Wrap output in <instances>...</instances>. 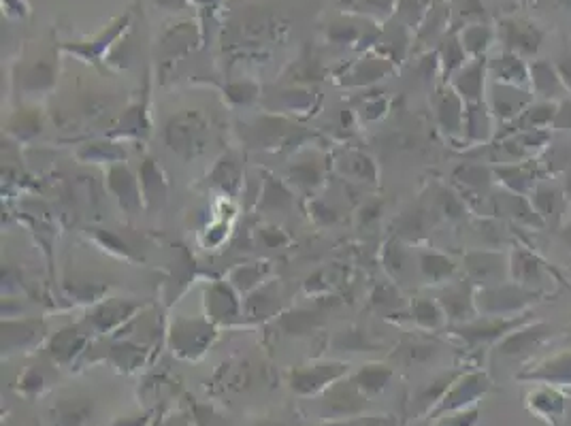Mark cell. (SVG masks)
Wrapping results in <instances>:
<instances>
[{
    "instance_id": "obj_1",
    "label": "cell",
    "mask_w": 571,
    "mask_h": 426,
    "mask_svg": "<svg viewBox=\"0 0 571 426\" xmlns=\"http://www.w3.org/2000/svg\"><path fill=\"white\" fill-rule=\"evenodd\" d=\"M218 339V326L205 316H175L167 329V346L182 360H199Z\"/></svg>"
},
{
    "instance_id": "obj_2",
    "label": "cell",
    "mask_w": 571,
    "mask_h": 426,
    "mask_svg": "<svg viewBox=\"0 0 571 426\" xmlns=\"http://www.w3.org/2000/svg\"><path fill=\"white\" fill-rule=\"evenodd\" d=\"M211 141V126L199 111H179L165 124V143L182 160L199 158Z\"/></svg>"
},
{
    "instance_id": "obj_3",
    "label": "cell",
    "mask_w": 571,
    "mask_h": 426,
    "mask_svg": "<svg viewBox=\"0 0 571 426\" xmlns=\"http://www.w3.org/2000/svg\"><path fill=\"white\" fill-rule=\"evenodd\" d=\"M537 297L533 290L522 288L520 284H497L488 288H476L478 314L486 318H514L522 309Z\"/></svg>"
},
{
    "instance_id": "obj_4",
    "label": "cell",
    "mask_w": 571,
    "mask_h": 426,
    "mask_svg": "<svg viewBox=\"0 0 571 426\" xmlns=\"http://www.w3.org/2000/svg\"><path fill=\"white\" fill-rule=\"evenodd\" d=\"M488 390H491V378H488L486 373L471 371V373L459 375V378H456L446 390L442 401L431 409L427 420L465 412V409H471L473 405H476V401L482 399Z\"/></svg>"
},
{
    "instance_id": "obj_5",
    "label": "cell",
    "mask_w": 571,
    "mask_h": 426,
    "mask_svg": "<svg viewBox=\"0 0 571 426\" xmlns=\"http://www.w3.org/2000/svg\"><path fill=\"white\" fill-rule=\"evenodd\" d=\"M348 363H339V360H322V363H309L299 365L290 371V388L301 397H314L320 392H326L337 382H341L348 375Z\"/></svg>"
},
{
    "instance_id": "obj_6",
    "label": "cell",
    "mask_w": 571,
    "mask_h": 426,
    "mask_svg": "<svg viewBox=\"0 0 571 426\" xmlns=\"http://www.w3.org/2000/svg\"><path fill=\"white\" fill-rule=\"evenodd\" d=\"M205 318L214 322L218 329L233 326L243 320V299L228 280L211 282L203 292Z\"/></svg>"
},
{
    "instance_id": "obj_7",
    "label": "cell",
    "mask_w": 571,
    "mask_h": 426,
    "mask_svg": "<svg viewBox=\"0 0 571 426\" xmlns=\"http://www.w3.org/2000/svg\"><path fill=\"white\" fill-rule=\"evenodd\" d=\"M465 280H469L476 288L497 286L510 280V258L503 252H469L463 258Z\"/></svg>"
},
{
    "instance_id": "obj_8",
    "label": "cell",
    "mask_w": 571,
    "mask_h": 426,
    "mask_svg": "<svg viewBox=\"0 0 571 426\" xmlns=\"http://www.w3.org/2000/svg\"><path fill=\"white\" fill-rule=\"evenodd\" d=\"M141 307V303L130 299H107L94 305L84 324L92 333H120L139 316Z\"/></svg>"
},
{
    "instance_id": "obj_9",
    "label": "cell",
    "mask_w": 571,
    "mask_h": 426,
    "mask_svg": "<svg viewBox=\"0 0 571 426\" xmlns=\"http://www.w3.org/2000/svg\"><path fill=\"white\" fill-rule=\"evenodd\" d=\"M525 322L522 316H514V318H486L480 316L471 322L465 324H454L452 326V333L454 337L463 339L467 346L471 348H478L482 343H491L497 339H503L505 335H510L512 331H516L518 326Z\"/></svg>"
},
{
    "instance_id": "obj_10",
    "label": "cell",
    "mask_w": 571,
    "mask_h": 426,
    "mask_svg": "<svg viewBox=\"0 0 571 426\" xmlns=\"http://www.w3.org/2000/svg\"><path fill=\"white\" fill-rule=\"evenodd\" d=\"M439 305H442L448 322L452 324H465L480 318L476 307V286L469 280L450 282L446 288H442L437 297Z\"/></svg>"
},
{
    "instance_id": "obj_11",
    "label": "cell",
    "mask_w": 571,
    "mask_h": 426,
    "mask_svg": "<svg viewBox=\"0 0 571 426\" xmlns=\"http://www.w3.org/2000/svg\"><path fill=\"white\" fill-rule=\"evenodd\" d=\"M105 184L109 194L113 199L118 201L120 209L126 213H139L143 209V196H141V184H139V175L133 173L126 162H120V165H111L107 167L105 173Z\"/></svg>"
},
{
    "instance_id": "obj_12",
    "label": "cell",
    "mask_w": 571,
    "mask_h": 426,
    "mask_svg": "<svg viewBox=\"0 0 571 426\" xmlns=\"http://www.w3.org/2000/svg\"><path fill=\"white\" fill-rule=\"evenodd\" d=\"M331 167L337 175L358 184H378V165L375 160L356 147H341L333 154Z\"/></svg>"
},
{
    "instance_id": "obj_13",
    "label": "cell",
    "mask_w": 571,
    "mask_h": 426,
    "mask_svg": "<svg viewBox=\"0 0 571 426\" xmlns=\"http://www.w3.org/2000/svg\"><path fill=\"white\" fill-rule=\"evenodd\" d=\"M365 401L367 395L354 384V380H341L324 392L322 409L324 414H329L331 418L344 420V418H354L358 412H363Z\"/></svg>"
},
{
    "instance_id": "obj_14",
    "label": "cell",
    "mask_w": 571,
    "mask_h": 426,
    "mask_svg": "<svg viewBox=\"0 0 571 426\" xmlns=\"http://www.w3.org/2000/svg\"><path fill=\"white\" fill-rule=\"evenodd\" d=\"M486 103L491 107L497 122L512 124L522 111L533 105V94H529L527 90H520V86L499 84L497 81Z\"/></svg>"
},
{
    "instance_id": "obj_15",
    "label": "cell",
    "mask_w": 571,
    "mask_h": 426,
    "mask_svg": "<svg viewBox=\"0 0 571 426\" xmlns=\"http://www.w3.org/2000/svg\"><path fill=\"white\" fill-rule=\"evenodd\" d=\"M139 184L143 196V209L145 211H160L169 201L171 184L167 173L154 158H145L139 167Z\"/></svg>"
},
{
    "instance_id": "obj_16",
    "label": "cell",
    "mask_w": 571,
    "mask_h": 426,
    "mask_svg": "<svg viewBox=\"0 0 571 426\" xmlns=\"http://www.w3.org/2000/svg\"><path fill=\"white\" fill-rule=\"evenodd\" d=\"M518 380L533 382L540 386H552L559 390H571V352L554 354L542 360L540 365H535V369L522 371L518 375Z\"/></svg>"
},
{
    "instance_id": "obj_17",
    "label": "cell",
    "mask_w": 571,
    "mask_h": 426,
    "mask_svg": "<svg viewBox=\"0 0 571 426\" xmlns=\"http://www.w3.org/2000/svg\"><path fill=\"white\" fill-rule=\"evenodd\" d=\"M256 205L263 213H288L295 207V190L284 179L263 171L258 179Z\"/></svg>"
},
{
    "instance_id": "obj_18",
    "label": "cell",
    "mask_w": 571,
    "mask_h": 426,
    "mask_svg": "<svg viewBox=\"0 0 571 426\" xmlns=\"http://www.w3.org/2000/svg\"><path fill=\"white\" fill-rule=\"evenodd\" d=\"M45 322L43 320H3V350L5 354L26 352L39 346L45 339Z\"/></svg>"
},
{
    "instance_id": "obj_19",
    "label": "cell",
    "mask_w": 571,
    "mask_h": 426,
    "mask_svg": "<svg viewBox=\"0 0 571 426\" xmlns=\"http://www.w3.org/2000/svg\"><path fill=\"white\" fill-rule=\"evenodd\" d=\"M207 184L211 190H216L224 199H235V196L241 192L243 188V167L241 160L235 152H226L222 154L216 165L211 167L209 175H207Z\"/></svg>"
},
{
    "instance_id": "obj_20",
    "label": "cell",
    "mask_w": 571,
    "mask_h": 426,
    "mask_svg": "<svg viewBox=\"0 0 571 426\" xmlns=\"http://www.w3.org/2000/svg\"><path fill=\"white\" fill-rule=\"evenodd\" d=\"M382 262L390 280L395 284L412 280L414 273H418V252L410 250V245H405L401 239H390L384 245Z\"/></svg>"
},
{
    "instance_id": "obj_21",
    "label": "cell",
    "mask_w": 571,
    "mask_h": 426,
    "mask_svg": "<svg viewBox=\"0 0 571 426\" xmlns=\"http://www.w3.org/2000/svg\"><path fill=\"white\" fill-rule=\"evenodd\" d=\"M527 407L535 416L544 418L550 426H559L567 412V395L559 388L537 386L527 395Z\"/></svg>"
},
{
    "instance_id": "obj_22",
    "label": "cell",
    "mask_w": 571,
    "mask_h": 426,
    "mask_svg": "<svg viewBox=\"0 0 571 426\" xmlns=\"http://www.w3.org/2000/svg\"><path fill=\"white\" fill-rule=\"evenodd\" d=\"M280 286L269 280L243 299V318L252 322H265L280 314Z\"/></svg>"
},
{
    "instance_id": "obj_23",
    "label": "cell",
    "mask_w": 571,
    "mask_h": 426,
    "mask_svg": "<svg viewBox=\"0 0 571 426\" xmlns=\"http://www.w3.org/2000/svg\"><path fill=\"white\" fill-rule=\"evenodd\" d=\"M465 109H467V103L452 86L439 92V96L435 98V113H437V122L439 126H442L446 135L450 137L463 135Z\"/></svg>"
},
{
    "instance_id": "obj_24",
    "label": "cell",
    "mask_w": 571,
    "mask_h": 426,
    "mask_svg": "<svg viewBox=\"0 0 571 426\" xmlns=\"http://www.w3.org/2000/svg\"><path fill=\"white\" fill-rule=\"evenodd\" d=\"M90 329L86 326H67V329H62L58 331L52 339H50V356L56 360V363L60 365H69L73 363V360L79 356V354H84L86 348H88V337Z\"/></svg>"
},
{
    "instance_id": "obj_25",
    "label": "cell",
    "mask_w": 571,
    "mask_h": 426,
    "mask_svg": "<svg viewBox=\"0 0 571 426\" xmlns=\"http://www.w3.org/2000/svg\"><path fill=\"white\" fill-rule=\"evenodd\" d=\"M393 71H395L393 60H386V58L358 60L356 64H352V67L348 69V73H344V77H341V86H346V88H369L373 84H378L380 79L388 77Z\"/></svg>"
},
{
    "instance_id": "obj_26",
    "label": "cell",
    "mask_w": 571,
    "mask_h": 426,
    "mask_svg": "<svg viewBox=\"0 0 571 426\" xmlns=\"http://www.w3.org/2000/svg\"><path fill=\"white\" fill-rule=\"evenodd\" d=\"M326 171H329V165H324L322 160L301 158L288 167V182L292 188L314 194L324 186Z\"/></svg>"
},
{
    "instance_id": "obj_27",
    "label": "cell",
    "mask_w": 571,
    "mask_h": 426,
    "mask_svg": "<svg viewBox=\"0 0 571 426\" xmlns=\"http://www.w3.org/2000/svg\"><path fill=\"white\" fill-rule=\"evenodd\" d=\"M495 116L491 107L484 101L478 103H467L465 109V124H463V135L469 143H486L491 141L495 133Z\"/></svg>"
},
{
    "instance_id": "obj_28",
    "label": "cell",
    "mask_w": 571,
    "mask_h": 426,
    "mask_svg": "<svg viewBox=\"0 0 571 426\" xmlns=\"http://www.w3.org/2000/svg\"><path fill=\"white\" fill-rule=\"evenodd\" d=\"M510 277L522 288L533 290V288H540L546 284L544 282L546 267L535 254L525 252V250H516L510 260Z\"/></svg>"
},
{
    "instance_id": "obj_29",
    "label": "cell",
    "mask_w": 571,
    "mask_h": 426,
    "mask_svg": "<svg viewBox=\"0 0 571 426\" xmlns=\"http://www.w3.org/2000/svg\"><path fill=\"white\" fill-rule=\"evenodd\" d=\"M456 273V262L442 252L418 250V275L427 284H450Z\"/></svg>"
},
{
    "instance_id": "obj_30",
    "label": "cell",
    "mask_w": 571,
    "mask_h": 426,
    "mask_svg": "<svg viewBox=\"0 0 571 426\" xmlns=\"http://www.w3.org/2000/svg\"><path fill=\"white\" fill-rule=\"evenodd\" d=\"M550 335L548 324H535L529 329L522 331H512L510 335H505L503 341L499 343V354L503 356H522L529 354L533 348L540 346V343Z\"/></svg>"
},
{
    "instance_id": "obj_31",
    "label": "cell",
    "mask_w": 571,
    "mask_h": 426,
    "mask_svg": "<svg viewBox=\"0 0 571 426\" xmlns=\"http://www.w3.org/2000/svg\"><path fill=\"white\" fill-rule=\"evenodd\" d=\"M194 277V260L190 258V254L184 250V245H177L175 250V265L171 267L169 280L165 284V297H167V305L175 303L179 294H184L192 282Z\"/></svg>"
},
{
    "instance_id": "obj_32",
    "label": "cell",
    "mask_w": 571,
    "mask_h": 426,
    "mask_svg": "<svg viewBox=\"0 0 571 426\" xmlns=\"http://www.w3.org/2000/svg\"><path fill=\"white\" fill-rule=\"evenodd\" d=\"M548 133L544 128L540 130H520V133L512 135V137H505L501 147L503 152L508 154L510 158L516 160H527L533 158V154H537L542 150V147L548 143Z\"/></svg>"
},
{
    "instance_id": "obj_33",
    "label": "cell",
    "mask_w": 571,
    "mask_h": 426,
    "mask_svg": "<svg viewBox=\"0 0 571 426\" xmlns=\"http://www.w3.org/2000/svg\"><path fill=\"white\" fill-rule=\"evenodd\" d=\"M271 265L269 262H246V265H237L228 273L226 280L233 284L239 294H250L256 288L269 282Z\"/></svg>"
},
{
    "instance_id": "obj_34",
    "label": "cell",
    "mask_w": 571,
    "mask_h": 426,
    "mask_svg": "<svg viewBox=\"0 0 571 426\" xmlns=\"http://www.w3.org/2000/svg\"><path fill=\"white\" fill-rule=\"evenodd\" d=\"M369 301H371V307L378 311L380 316H397V314L410 316V301L403 297V292L399 290L395 282L375 286Z\"/></svg>"
},
{
    "instance_id": "obj_35",
    "label": "cell",
    "mask_w": 571,
    "mask_h": 426,
    "mask_svg": "<svg viewBox=\"0 0 571 426\" xmlns=\"http://www.w3.org/2000/svg\"><path fill=\"white\" fill-rule=\"evenodd\" d=\"M77 160L86 162V165H120L126 162V150L120 143L113 141H92L81 145L77 150Z\"/></svg>"
},
{
    "instance_id": "obj_36",
    "label": "cell",
    "mask_w": 571,
    "mask_h": 426,
    "mask_svg": "<svg viewBox=\"0 0 571 426\" xmlns=\"http://www.w3.org/2000/svg\"><path fill=\"white\" fill-rule=\"evenodd\" d=\"M410 316L422 331H439L444 329L448 322L442 305H439V301L431 299H414L410 303Z\"/></svg>"
},
{
    "instance_id": "obj_37",
    "label": "cell",
    "mask_w": 571,
    "mask_h": 426,
    "mask_svg": "<svg viewBox=\"0 0 571 426\" xmlns=\"http://www.w3.org/2000/svg\"><path fill=\"white\" fill-rule=\"evenodd\" d=\"M393 375L395 373L388 365L371 363V365H365L361 371H356L352 375V380L358 388L365 392L367 397H373V395H380V392L386 390L390 380H393Z\"/></svg>"
},
{
    "instance_id": "obj_38",
    "label": "cell",
    "mask_w": 571,
    "mask_h": 426,
    "mask_svg": "<svg viewBox=\"0 0 571 426\" xmlns=\"http://www.w3.org/2000/svg\"><path fill=\"white\" fill-rule=\"evenodd\" d=\"M318 94L303 88H290L280 94H275L277 105L271 109L273 113H295V116H305L314 109Z\"/></svg>"
},
{
    "instance_id": "obj_39",
    "label": "cell",
    "mask_w": 571,
    "mask_h": 426,
    "mask_svg": "<svg viewBox=\"0 0 571 426\" xmlns=\"http://www.w3.org/2000/svg\"><path fill=\"white\" fill-rule=\"evenodd\" d=\"M322 322H324L322 316L312 309H295V311H288V314H282L280 318L282 331L292 337L312 335L320 329Z\"/></svg>"
},
{
    "instance_id": "obj_40",
    "label": "cell",
    "mask_w": 571,
    "mask_h": 426,
    "mask_svg": "<svg viewBox=\"0 0 571 426\" xmlns=\"http://www.w3.org/2000/svg\"><path fill=\"white\" fill-rule=\"evenodd\" d=\"M452 88L463 96L465 103L484 101V69L480 64H476V67H467L459 71Z\"/></svg>"
},
{
    "instance_id": "obj_41",
    "label": "cell",
    "mask_w": 571,
    "mask_h": 426,
    "mask_svg": "<svg viewBox=\"0 0 571 426\" xmlns=\"http://www.w3.org/2000/svg\"><path fill=\"white\" fill-rule=\"evenodd\" d=\"M533 160H527V165H512V167H497L493 173L501 179V184L508 188L510 192L516 194H527L533 188L535 175H533Z\"/></svg>"
},
{
    "instance_id": "obj_42",
    "label": "cell",
    "mask_w": 571,
    "mask_h": 426,
    "mask_svg": "<svg viewBox=\"0 0 571 426\" xmlns=\"http://www.w3.org/2000/svg\"><path fill=\"white\" fill-rule=\"evenodd\" d=\"M493 171L480 165H463L454 171L456 184H461L467 192H484L493 182Z\"/></svg>"
},
{
    "instance_id": "obj_43",
    "label": "cell",
    "mask_w": 571,
    "mask_h": 426,
    "mask_svg": "<svg viewBox=\"0 0 571 426\" xmlns=\"http://www.w3.org/2000/svg\"><path fill=\"white\" fill-rule=\"evenodd\" d=\"M531 81H533V88L537 92V96L546 98V101H552L554 98H563L565 94V86L563 81L557 73H552L548 67H535L531 73Z\"/></svg>"
},
{
    "instance_id": "obj_44",
    "label": "cell",
    "mask_w": 571,
    "mask_h": 426,
    "mask_svg": "<svg viewBox=\"0 0 571 426\" xmlns=\"http://www.w3.org/2000/svg\"><path fill=\"white\" fill-rule=\"evenodd\" d=\"M145 350L143 346H139V343H133V341H118V343H113L111 350H109V358L116 363L120 369H137L141 367L143 363V358H145Z\"/></svg>"
},
{
    "instance_id": "obj_45",
    "label": "cell",
    "mask_w": 571,
    "mask_h": 426,
    "mask_svg": "<svg viewBox=\"0 0 571 426\" xmlns=\"http://www.w3.org/2000/svg\"><path fill=\"white\" fill-rule=\"evenodd\" d=\"M88 239H92L96 245H101V248L105 252H109L111 256L124 258V260H135L133 248H130V245L118 235H113L109 231H101V228H90Z\"/></svg>"
},
{
    "instance_id": "obj_46",
    "label": "cell",
    "mask_w": 571,
    "mask_h": 426,
    "mask_svg": "<svg viewBox=\"0 0 571 426\" xmlns=\"http://www.w3.org/2000/svg\"><path fill=\"white\" fill-rule=\"evenodd\" d=\"M531 205H535V211L540 218H548L550 213L559 216V207H561V192L552 186H544L537 184L531 196Z\"/></svg>"
},
{
    "instance_id": "obj_47",
    "label": "cell",
    "mask_w": 571,
    "mask_h": 426,
    "mask_svg": "<svg viewBox=\"0 0 571 426\" xmlns=\"http://www.w3.org/2000/svg\"><path fill=\"white\" fill-rule=\"evenodd\" d=\"M518 58H501L495 67H493V73H495V79L499 81V84H510V86H525L527 84V71L525 67H520V64L516 62Z\"/></svg>"
},
{
    "instance_id": "obj_48",
    "label": "cell",
    "mask_w": 571,
    "mask_h": 426,
    "mask_svg": "<svg viewBox=\"0 0 571 426\" xmlns=\"http://www.w3.org/2000/svg\"><path fill=\"white\" fill-rule=\"evenodd\" d=\"M335 348L337 350H348V352H369L373 348V343L369 341V335L358 329V326H350V329H344L341 333H337L335 337Z\"/></svg>"
},
{
    "instance_id": "obj_49",
    "label": "cell",
    "mask_w": 571,
    "mask_h": 426,
    "mask_svg": "<svg viewBox=\"0 0 571 426\" xmlns=\"http://www.w3.org/2000/svg\"><path fill=\"white\" fill-rule=\"evenodd\" d=\"M224 96L237 107H248L260 98V88L256 84H252V81H239V84L228 86Z\"/></svg>"
},
{
    "instance_id": "obj_50",
    "label": "cell",
    "mask_w": 571,
    "mask_h": 426,
    "mask_svg": "<svg viewBox=\"0 0 571 426\" xmlns=\"http://www.w3.org/2000/svg\"><path fill=\"white\" fill-rule=\"evenodd\" d=\"M307 211H309V220H312L316 226H333L339 220L337 209L322 199L309 201Z\"/></svg>"
},
{
    "instance_id": "obj_51",
    "label": "cell",
    "mask_w": 571,
    "mask_h": 426,
    "mask_svg": "<svg viewBox=\"0 0 571 426\" xmlns=\"http://www.w3.org/2000/svg\"><path fill=\"white\" fill-rule=\"evenodd\" d=\"M480 420V412L476 407L465 409V412L459 414H448L442 418L431 420V426H476Z\"/></svg>"
},
{
    "instance_id": "obj_52",
    "label": "cell",
    "mask_w": 571,
    "mask_h": 426,
    "mask_svg": "<svg viewBox=\"0 0 571 426\" xmlns=\"http://www.w3.org/2000/svg\"><path fill=\"white\" fill-rule=\"evenodd\" d=\"M388 105H390L388 98H384V96H371V98H367L363 109H361V120L367 122V124L380 122V120L386 116Z\"/></svg>"
},
{
    "instance_id": "obj_53",
    "label": "cell",
    "mask_w": 571,
    "mask_h": 426,
    "mask_svg": "<svg viewBox=\"0 0 571 426\" xmlns=\"http://www.w3.org/2000/svg\"><path fill=\"white\" fill-rule=\"evenodd\" d=\"M228 228H231V226H228V222H224V220L207 226V231L203 235L205 248H220V245L224 243V239L228 237Z\"/></svg>"
},
{
    "instance_id": "obj_54",
    "label": "cell",
    "mask_w": 571,
    "mask_h": 426,
    "mask_svg": "<svg viewBox=\"0 0 571 426\" xmlns=\"http://www.w3.org/2000/svg\"><path fill=\"white\" fill-rule=\"evenodd\" d=\"M260 241H263L267 248H284V245L290 243V237L277 226H265L260 228Z\"/></svg>"
},
{
    "instance_id": "obj_55",
    "label": "cell",
    "mask_w": 571,
    "mask_h": 426,
    "mask_svg": "<svg viewBox=\"0 0 571 426\" xmlns=\"http://www.w3.org/2000/svg\"><path fill=\"white\" fill-rule=\"evenodd\" d=\"M405 352H407V356H410V360H416V363H424V360H429L437 354V346H431V343H410Z\"/></svg>"
},
{
    "instance_id": "obj_56",
    "label": "cell",
    "mask_w": 571,
    "mask_h": 426,
    "mask_svg": "<svg viewBox=\"0 0 571 426\" xmlns=\"http://www.w3.org/2000/svg\"><path fill=\"white\" fill-rule=\"evenodd\" d=\"M388 424L386 418H344V420H337L331 424H324V426H384Z\"/></svg>"
},
{
    "instance_id": "obj_57",
    "label": "cell",
    "mask_w": 571,
    "mask_h": 426,
    "mask_svg": "<svg viewBox=\"0 0 571 426\" xmlns=\"http://www.w3.org/2000/svg\"><path fill=\"white\" fill-rule=\"evenodd\" d=\"M552 126L571 130V101H561V105L557 109V118H554Z\"/></svg>"
},
{
    "instance_id": "obj_58",
    "label": "cell",
    "mask_w": 571,
    "mask_h": 426,
    "mask_svg": "<svg viewBox=\"0 0 571 426\" xmlns=\"http://www.w3.org/2000/svg\"><path fill=\"white\" fill-rule=\"evenodd\" d=\"M43 384H45V378H43V373H39L37 369H30L26 373V378H24V388H35V390H43Z\"/></svg>"
}]
</instances>
